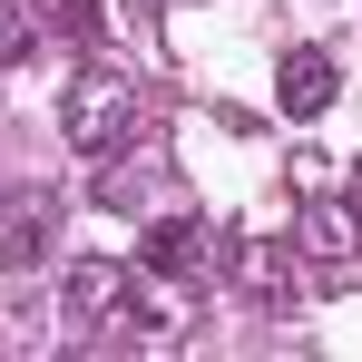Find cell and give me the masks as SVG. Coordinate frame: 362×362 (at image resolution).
<instances>
[{"mask_svg": "<svg viewBox=\"0 0 362 362\" xmlns=\"http://www.w3.org/2000/svg\"><path fill=\"white\" fill-rule=\"evenodd\" d=\"M40 40H49V10L40 0H0V69L40 59Z\"/></svg>", "mask_w": 362, "mask_h": 362, "instance_id": "ba28073f", "label": "cell"}, {"mask_svg": "<svg viewBox=\"0 0 362 362\" xmlns=\"http://www.w3.org/2000/svg\"><path fill=\"white\" fill-rule=\"evenodd\" d=\"M333 98H343V69H333V49H284V69H274V108L303 127V118H323Z\"/></svg>", "mask_w": 362, "mask_h": 362, "instance_id": "277c9868", "label": "cell"}, {"mask_svg": "<svg viewBox=\"0 0 362 362\" xmlns=\"http://www.w3.org/2000/svg\"><path fill=\"white\" fill-rule=\"evenodd\" d=\"M294 255H303V264H323V274H343V264L362 255V206H343V196H313V206L294 216Z\"/></svg>", "mask_w": 362, "mask_h": 362, "instance_id": "3957f363", "label": "cell"}, {"mask_svg": "<svg viewBox=\"0 0 362 362\" xmlns=\"http://www.w3.org/2000/svg\"><path fill=\"white\" fill-rule=\"evenodd\" d=\"M294 274H303V255H294V235H255L235 255V284L255 303H264V313H274V303H294Z\"/></svg>", "mask_w": 362, "mask_h": 362, "instance_id": "8992f818", "label": "cell"}, {"mask_svg": "<svg viewBox=\"0 0 362 362\" xmlns=\"http://www.w3.org/2000/svg\"><path fill=\"white\" fill-rule=\"evenodd\" d=\"M49 235H59V206L49 196H10L0 206V274H30L49 255Z\"/></svg>", "mask_w": 362, "mask_h": 362, "instance_id": "5b68a950", "label": "cell"}, {"mask_svg": "<svg viewBox=\"0 0 362 362\" xmlns=\"http://www.w3.org/2000/svg\"><path fill=\"white\" fill-rule=\"evenodd\" d=\"M127 303H137V274L108 264V255H78V264L59 274V313L78 323V333H127Z\"/></svg>", "mask_w": 362, "mask_h": 362, "instance_id": "7a4b0ae2", "label": "cell"}, {"mask_svg": "<svg viewBox=\"0 0 362 362\" xmlns=\"http://www.w3.org/2000/svg\"><path fill=\"white\" fill-rule=\"evenodd\" d=\"M206 255H216V235H206L196 216H167V226L147 235V274H167V284H196V274H206Z\"/></svg>", "mask_w": 362, "mask_h": 362, "instance_id": "52a82bcc", "label": "cell"}, {"mask_svg": "<svg viewBox=\"0 0 362 362\" xmlns=\"http://www.w3.org/2000/svg\"><path fill=\"white\" fill-rule=\"evenodd\" d=\"M59 127H69V147H78V157H98V167H108L127 137H137V88H127L118 69H78V78H69V98H59Z\"/></svg>", "mask_w": 362, "mask_h": 362, "instance_id": "6da1fadb", "label": "cell"}]
</instances>
